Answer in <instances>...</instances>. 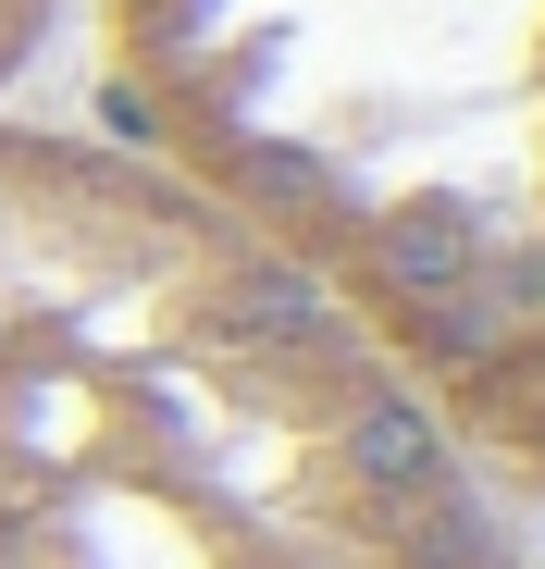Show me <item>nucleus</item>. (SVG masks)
Segmentation results:
<instances>
[{
	"mask_svg": "<svg viewBox=\"0 0 545 569\" xmlns=\"http://www.w3.org/2000/svg\"><path fill=\"white\" fill-rule=\"evenodd\" d=\"M112 149L298 260L508 496H545V0H87Z\"/></svg>",
	"mask_w": 545,
	"mask_h": 569,
	"instance_id": "nucleus-2",
	"label": "nucleus"
},
{
	"mask_svg": "<svg viewBox=\"0 0 545 569\" xmlns=\"http://www.w3.org/2000/svg\"><path fill=\"white\" fill-rule=\"evenodd\" d=\"M75 13H87V0H0V100H13V87L38 74V50H50Z\"/></svg>",
	"mask_w": 545,
	"mask_h": 569,
	"instance_id": "nucleus-3",
	"label": "nucleus"
},
{
	"mask_svg": "<svg viewBox=\"0 0 545 569\" xmlns=\"http://www.w3.org/2000/svg\"><path fill=\"white\" fill-rule=\"evenodd\" d=\"M0 569H521L298 260L112 137L0 124Z\"/></svg>",
	"mask_w": 545,
	"mask_h": 569,
	"instance_id": "nucleus-1",
	"label": "nucleus"
}]
</instances>
